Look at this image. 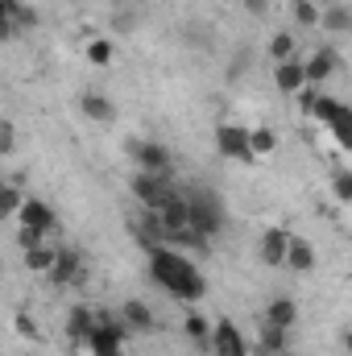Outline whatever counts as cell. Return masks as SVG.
Returning <instances> with one entry per match:
<instances>
[{"label": "cell", "instance_id": "6da1fadb", "mask_svg": "<svg viewBox=\"0 0 352 356\" xmlns=\"http://www.w3.org/2000/svg\"><path fill=\"white\" fill-rule=\"evenodd\" d=\"M141 241V249H145V261H150V277L170 294L178 302H199L203 294H207V282H203V273L199 266L186 257V253H178V249H166L162 241H145V236H137Z\"/></svg>", "mask_w": 352, "mask_h": 356}, {"label": "cell", "instance_id": "7a4b0ae2", "mask_svg": "<svg viewBox=\"0 0 352 356\" xmlns=\"http://www.w3.org/2000/svg\"><path fill=\"white\" fill-rule=\"evenodd\" d=\"M182 203H186V228L195 236L211 241L224 228V203L211 191H191V195H182Z\"/></svg>", "mask_w": 352, "mask_h": 356}, {"label": "cell", "instance_id": "3957f363", "mask_svg": "<svg viewBox=\"0 0 352 356\" xmlns=\"http://www.w3.org/2000/svg\"><path fill=\"white\" fill-rule=\"evenodd\" d=\"M175 182L170 175H133V199L141 203V211H158V207H166L170 199H175Z\"/></svg>", "mask_w": 352, "mask_h": 356}, {"label": "cell", "instance_id": "277c9868", "mask_svg": "<svg viewBox=\"0 0 352 356\" xmlns=\"http://www.w3.org/2000/svg\"><path fill=\"white\" fill-rule=\"evenodd\" d=\"M125 336H129V327L125 323H91V332L83 336V344H88L91 356H120V344H125Z\"/></svg>", "mask_w": 352, "mask_h": 356}, {"label": "cell", "instance_id": "5b68a950", "mask_svg": "<svg viewBox=\"0 0 352 356\" xmlns=\"http://www.w3.org/2000/svg\"><path fill=\"white\" fill-rule=\"evenodd\" d=\"M216 149L224 158H232V162H253V154H249V129H241V124H216Z\"/></svg>", "mask_w": 352, "mask_h": 356}, {"label": "cell", "instance_id": "8992f818", "mask_svg": "<svg viewBox=\"0 0 352 356\" xmlns=\"http://www.w3.org/2000/svg\"><path fill=\"white\" fill-rule=\"evenodd\" d=\"M133 158H137V170L141 175H170V149L158 145V141H133Z\"/></svg>", "mask_w": 352, "mask_h": 356}, {"label": "cell", "instance_id": "52a82bcc", "mask_svg": "<svg viewBox=\"0 0 352 356\" xmlns=\"http://www.w3.org/2000/svg\"><path fill=\"white\" fill-rule=\"evenodd\" d=\"M207 344H211L216 356H249V344H245V336H241V327L232 319H220L211 327V340Z\"/></svg>", "mask_w": 352, "mask_h": 356}, {"label": "cell", "instance_id": "ba28073f", "mask_svg": "<svg viewBox=\"0 0 352 356\" xmlns=\"http://www.w3.org/2000/svg\"><path fill=\"white\" fill-rule=\"evenodd\" d=\"M21 224L25 228H33V232H42V236H50V232H58V216L50 211V203L46 199H21Z\"/></svg>", "mask_w": 352, "mask_h": 356}, {"label": "cell", "instance_id": "9c48e42d", "mask_svg": "<svg viewBox=\"0 0 352 356\" xmlns=\"http://www.w3.org/2000/svg\"><path fill=\"white\" fill-rule=\"evenodd\" d=\"M79 273H83V257H79L75 249H63V245H58L54 266L46 269V282H50V286H71Z\"/></svg>", "mask_w": 352, "mask_h": 356}, {"label": "cell", "instance_id": "30bf717a", "mask_svg": "<svg viewBox=\"0 0 352 356\" xmlns=\"http://www.w3.org/2000/svg\"><path fill=\"white\" fill-rule=\"evenodd\" d=\"M340 67V58H336V50H315L311 54V63H303V79L307 83H323V79H332V71Z\"/></svg>", "mask_w": 352, "mask_h": 356}, {"label": "cell", "instance_id": "8fae6325", "mask_svg": "<svg viewBox=\"0 0 352 356\" xmlns=\"http://www.w3.org/2000/svg\"><path fill=\"white\" fill-rule=\"evenodd\" d=\"M303 83H307V79H303V63L286 58V63H278V67H273V88L282 91V95H294Z\"/></svg>", "mask_w": 352, "mask_h": 356}, {"label": "cell", "instance_id": "7c38bea8", "mask_svg": "<svg viewBox=\"0 0 352 356\" xmlns=\"http://www.w3.org/2000/svg\"><path fill=\"white\" fill-rule=\"evenodd\" d=\"M120 323L133 327V332H154V311H150L141 298H129V302L120 307Z\"/></svg>", "mask_w": 352, "mask_h": 356}, {"label": "cell", "instance_id": "4fadbf2b", "mask_svg": "<svg viewBox=\"0 0 352 356\" xmlns=\"http://www.w3.org/2000/svg\"><path fill=\"white\" fill-rule=\"evenodd\" d=\"M286 245H290V232L286 228H269L262 236V261L265 266H282L286 261Z\"/></svg>", "mask_w": 352, "mask_h": 356}, {"label": "cell", "instance_id": "5bb4252c", "mask_svg": "<svg viewBox=\"0 0 352 356\" xmlns=\"http://www.w3.org/2000/svg\"><path fill=\"white\" fill-rule=\"evenodd\" d=\"M286 269H294V273H307V269H315V249L307 245V241H294L290 236V245H286Z\"/></svg>", "mask_w": 352, "mask_h": 356}, {"label": "cell", "instance_id": "9a60e30c", "mask_svg": "<svg viewBox=\"0 0 352 356\" xmlns=\"http://www.w3.org/2000/svg\"><path fill=\"white\" fill-rule=\"evenodd\" d=\"M294 319H298V307H294V298H273L269 307H265V323H273V327H294Z\"/></svg>", "mask_w": 352, "mask_h": 356}, {"label": "cell", "instance_id": "2e32d148", "mask_svg": "<svg viewBox=\"0 0 352 356\" xmlns=\"http://www.w3.org/2000/svg\"><path fill=\"white\" fill-rule=\"evenodd\" d=\"M79 108L88 112V120H99V124H108V120L116 116V108H112V99H108V95H99V91H83V99H79Z\"/></svg>", "mask_w": 352, "mask_h": 356}, {"label": "cell", "instance_id": "e0dca14e", "mask_svg": "<svg viewBox=\"0 0 352 356\" xmlns=\"http://www.w3.org/2000/svg\"><path fill=\"white\" fill-rule=\"evenodd\" d=\"M307 112L319 116V120H328V124L340 120V116H349V108H344L340 99H328V95H311V99H307Z\"/></svg>", "mask_w": 352, "mask_h": 356}, {"label": "cell", "instance_id": "ac0fdd59", "mask_svg": "<svg viewBox=\"0 0 352 356\" xmlns=\"http://www.w3.org/2000/svg\"><path fill=\"white\" fill-rule=\"evenodd\" d=\"M54 253H58V245H46V241H42V245H33V249H25V269L46 277V269L54 266Z\"/></svg>", "mask_w": 352, "mask_h": 356}, {"label": "cell", "instance_id": "d6986e66", "mask_svg": "<svg viewBox=\"0 0 352 356\" xmlns=\"http://www.w3.org/2000/svg\"><path fill=\"white\" fill-rule=\"evenodd\" d=\"M4 17L13 21V29H33V25H38V8H33V4H25V0H8Z\"/></svg>", "mask_w": 352, "mask_h": 356}, {"label": "cell", "instance_id": "ffe728a7", "mask_svg": "<svg viewBox=\"0 0 352 356\" xmlns=\"http://www.w3.org/2000/svg\"><path fill=\"white\" fill-rule=\"evenodd\" d=\"M319 25H323V29H332V33H349L352 17H349V8H344V4H332V8H323V13H319Z\"/></svg>", "mask_w": 352, "mask_h": 356}, {"label": "cell", "instance_id": "44dd1931", "mask_svg": "<svg viewBox=\"0 0 352 356\" xmlns=\"http://www.w3.org/2000/svg\"><path fill=\"white\" fill-rule=\"evenodd\" d=\"M91 323H95V315H91L88 307H75L71 319H67V336H71L75 344H83V336L91 332Z\"/></svg>", "mask_w": 352, "mask_h": 356}, {"label": "cell", "instance_id": "7402d4cb", "mask_svg": "<svg viewBox=\"0 0 352 356\" xmlns=\"http://www.w3.org/2000/svg\"><path fill=\"white\" fill-rule=\"evenodd\" d=\"M21 186L17 182H0V220H13L17 211H21Z\"/></svg>", "mask_w": 352, "mask_h": 356}, {"label": "cell", "instance_id": "603a6c76", "mask_svg": "<svg viewBox=\"0 0 352 356\" xmlns=\"http://www.w3.org/2000/svg\"><path fill=\"white\" fill-rule=\"evenodd\" d=\"M273 149H278L273 129H249V154H253V158H265V154H273Z\"/></svg>", "mask_w": 352, "mask_h": 356}, {"label": "cell", "instance_id": "cb8c5ba5", "mask_svg": "<svg viewBox=\"0 0 352 356\" xmlns=\"http://www.w3.org/2000/svg\"><path fill=\"white\" fill-rule=\"evenodd\" d=\"M286 344H290V332H286V327H273V323H265V332H262V348H265V353L273 356V353H282Z\"/></svg>", "mask_w": 352, "mask_h": 356}, {"label": "cell", "instance_id": "d4e9b609", "mask_svg": "<svg viewBox=\"0 0 352 356\" xmlns=\"http://www.w3.org/2000/svg\"><path fill=\"white\" fill-rule=\"evenodd\" d=\"M88 63L91 67H108L112 63V42L108 38H91L88 42Z\"/></svg>", "mask_w": 352, "mask_h": 356}, {"label": "cell", "instance_id": "484cf974", "mask_svg": "<svg viewBox=\"0 0 352 356\" xmlns=\"http://www.w3.org/2000/svg\"><path fill=\"white\" fill-rule=\"evenodd\" d=\"M269 58H273V63L294 58V38H290V33H273V42H269Z\"/></svg>", "mask_w": 352, "mask_h": 356}, {"label": "cell", "instance_id": "4316f807", "mask_svg": "<svg viewBox=\"0 0 352 356\" xmlns=\"http://www.w3.org/2000/svg\"><path fill=\"white\" fill-rule=\"evenodd\" d=\"M186 336H191L195 344H207V340H211V327H207V319L191 311V315H186Z\"/></svg>", "mask_w": 352, "mask_h": 356}, {"label": "cell", "instance_id": "83f0119b", "mask_svg": "<svg viewBox=\"0 0 352 356\" xmlns=\"http://www.w3.org/2000/svg\"><path fill=\"white\" fill-rule=\"evenodd\" d=\"M294 17H298V25H319V8L311 0H294Z\"/></svg>", "mask_w": 352, "mask_h": 356}, {"label": "cell", "instance_id": "f1b7e54d", "mask_svg": "<svg viewBox=\"0 0 352 356\" xmlns=\"http://www.w3.org/2000/svg\"><path fill=\"white\" fill-rule=\"evenodd\" d=\"M17 149V129H13V120H0V158H8Z\"/></svg>", "mask_w": 352, "mask_h": 356}, {"label": "cell", "instance_id": "f546056e", "mask_svg": "<svg viewBox=\"0 0 352 356\" xmlns=\"http://www.w3.org/2000/svg\"><path fill=\"white\" fill-rule=\"evenodd\" d=\"M182 33H186L191 42H199V50H211V29H207V25H186Z\"/></svg>", "mask_w": 352, "mask_h": 356}, {"label": "cell", "instance_id": "4dcf8cb0", "mask_svg": "<svg viewBox=\"0 0 352 356\" xmlns=\"http://www.w3.org/2000/svg\"><path fill=\"white\" fill-rule=\"evenodd\" d=\"M42 241H46V236H42V232H33V228H25V224L17 228V245H21V253H25V249H33V245H42Z\"/></svg>", "mask_w": 352, "mask_h": 356}, {"label": "cell", "instance_id": "1f68e13d", "mask_svg": "<svg viewBox=\"0 0 352 356\" xmlns=\"http://www.w3.org/2000/svg\"><path fill=\"white\" fill-rule=\"evenodd\" d=\"M13 327H17L21 336H29V340H38V323L29 319V311H17V319H13Z\"/></svg>", "mask_w": 352, "mask_h": 356}, {"label": "cell", "instance_id": "d6a6232c", "mask_svg": "<svg viewBox=\"0 0 352 356\" xmlns=\"http://www.w3.org/2000/svg\"><path fill=\"white\" fill-rule=\"evenodd\" d=\"M336 195H340V203H349L352 199V175H344V170L336 175Z\"/></svg>", "mask_w": 352, "mask_h": 356}, {"label": "cell", "instance_id": "836d02e7", "mask_svg": "<svg viewBox=\"0 0 352 356\" xmlns=\"http://www.w3.org/2000/svg\"><path fill=\"white\" fill-rule=\"evenodd\" d=\"M241 4H245L253 17H265V13H269V0H241Z\"/></svg>", "mask_w": 352, "mask_h": 356}, {"label": "cell", "instance_id": "e575fe53", "mask_svg": "<svg viewBox=\"0 0 352 356\" xmlns=\"http://www.w3.org/2000/svg\"><path fill=\"white\" fill-rule=\"evenodd\" d=\"M13 33H17V29H13V21H8V17H0V42H8Z\"/></svg>", "mask_w": 352, "mask_h": 356}, {"label": "cell", "instance_id": "d590c367", "mask_svg": "<svg viewBox=\"0 0 352 356\" xmlns=\"http://www.w3.org/2000/svg\"><path fill=\"white\" fill-rule=\"evenodd\" d=\"M273 356H294V353H290V348H282V353H273Z\"/></svg>", "mask_w": 352, "mask_h": 356}, {"label": "cell", "instance_id": "8d00e7d4", "mask_svg": "<svg viewBox=\"0 0 352 356\" xmlns=\"http://www.w3.org/2000/svg\"><path fill=\"white\" fill-rule=\"evenodd\" d=\"M4 8H8V0H0V17H4Z\"/></svg>", "mask_w": 352, "mask_h": 356}]
</instances>
